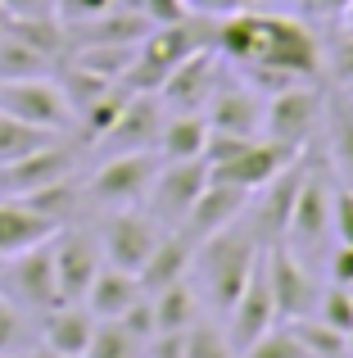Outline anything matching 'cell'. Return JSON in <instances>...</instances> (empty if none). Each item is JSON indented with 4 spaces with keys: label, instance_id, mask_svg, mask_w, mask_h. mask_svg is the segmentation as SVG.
I'll return each mask as SVG.
<instances>
[{
    "label": "cell",
    "instance_id": "obj_19",
    "mask_svg": "<svg viewBox=\"0 0 353 358\" xmlns=\"http://www.w3.org/2000/svg\"><path fill=\"white\" fill-rule=\"evenodd\" d=\"M245 200H249V191H240V186H227V182H213V177H209V186L200 191V200L190 204V213L181 218V227H176V231H186V236L200 245L204 236H213V231L231 227V222L245 213Z\"/></svg>",
    "mask_w": 353,
    "mask_h": 358
},
{
    "label": "cell",
    "instance_id": "obj_33",
    "mask_svg": "<svg viewBox=\"0 0 353 358\" xmlns=\"http://www.w3.org/2000/svg\"><path fill=\"white\" fill-rule=\"evenodd\" d=\"M41 141H50V131L23 127V122H14L9 114H0V164H9V159L27 155V150H36Z\"/></svg>",
    "mask_w": 353,
    "mask_h": 358
},
{
    "label": "cell",
    "instance_id": "obj_1",
    "mask_svg": "<svg viewBox=\"0 0 353 358\" xmlns=\"http://www.w3.org/2000/svg\"><path fill=\"white\" fill-rule=\"evenodd\" d=\"M213 50L227 55L263 100L294 82H313L322 73L317 32L290 14L236 9L227 18H213Z\"/></svg>",
    "mask_w": 353,
    "mask_h": 358
},
{
    "label": "cell",
    "instance_id": "obj_22",
    "mask_svg": "<svg viewBox=\"0 0 353 358\" xmlns=\"http://www.w3.org/2000/svg\"><path fill=\"white\" fill-rule=\"evenodd\" d=\"M141 295H145V290H141V281H136V272L114 268V263H100V272H96V281L87 286L82 304H87V313L96 317V322H114V317H123Z\"/></svg>",
    "mask_w": 353,
    "mask_h": 358
},
{
    "label": "cell",
    "instance_id": "obj_39",
    "mask_svg": "<svg viewBox=\"0 0 353 358\" xmlns=\"http://www.w3.org/2000/svg\"><path fill=\"white\" fill-rule=\"evenodd\" d=\"M18 341H23V313L14 308V299L0 295V354H14Z\"/></svg>",
    "mask_w": 353,
    "mask_h": 358
},
{
    "label": "cell",
    "instance_id": "obj_34",
    "mask_svg": "<svg viewBox=\"0 0 353 358\" xmlns=\"http://www.w3.org/2000/svg\"><path fill=\"white\" fill-rule=\"evenodd\" d=\"M317 317L326 327H336V331H349L353 327V295L349 286H326L317 295Z\"/></svg>",
    "mask_w": 353,
    "mask_h": 358
},
{
    "label": "cell",
    "instance_id": "obj_16",
    "mask_svg": "<svg viewBox=\"0 0 353 358\" xmlns=\"http://www.w3.org/2000/svg\"><path fill=\"white\" fill-rule=\"evenodd\" d=\"M59 177H73V145H59L50 136L36 150L0 164V195H27L45 182H59Z\"/></svg>",
    "mask_w": 353,
    "mask_h": 358
},
{
    "label": "cell",
    "instance_id": "obj_48",
    "mask_svg": "<svg viewBox=\"0 0 353 358\" xmlns=\"http://www.w3.org/2000/svg\"><path fill=\"white\" fill-rule=\"evenodd\" d=\"M0 36H5V23H0Z\"/></svg>",
    "mask_w": 353,
    "mask_h": 358
},
{
    "label": "cell",
    "instance_id": "obj_15",
    "mask_svg": "<svg viewBox=\"0 0 353 358\" xmlns=\"http://www.w3.org/2000/svg\"><path fill=\"white\" fill-rule=\"evenodd\" d=\"M218 73H222L218 69V50H209V45H204V50L186 55L168 78H163V87H159L163 109H172V114H204Z\"/></svg>",
    "mask_w": 353,
    "mask_h": 358
},
{
    "label": "cell",
    "instance_id": "obj_23",
    "mask_svg": "<svg viewBox=\"0 0 353 358\" xmlns=\"http://www.w3.org/2000/svg\"><path fill=\"white\" fill-rule=\"evenodd\" d=\"M96 336V317L87 313V304H54L45 308L41 317V345L50 354H63V358H82Z\"/></svg>",
    "mask_w": 353,
    "mask_h": 358
},
{
    "label": "cell",
    "instance_id": "obj_20",
    "mask_svg": "<svg viewBox=\"0 0 353 358\" xmlns=\"http://www.w3.org/2000/svg\"><path fill=\"white\" fill-rule=\"evenodd\" d=\"M322 127H326V164L336 177L353 186V91L336 87L322 100Z\"/></svg>",
    "mask_w": 353,
    "mask_h": 358
},
{
    "label": "cell",
    "instance_id": "obj_43",
    "mask_svg": "<svg viewBox=\"0 0 353 358\" xmlns=\"http://www.w3.org/2000/svg\"><path fill=\"white\" fill-rule=\"evenodd\" d=\"M303 5L313 9V14H326V18H345L353 9V0H303Z\"/></svg>",
    "mask_w": 353,
    "mask_h": 358
},
{
    "label": "cell",
    "instance_id": "obj_9",
    "mask_svg": "<svg viewBox=\"0 0 353 358\" xmlns=\"http://www.w3.org/2000/svg\"><path fill=\"white\" fill-rule=\"evenodd\" d=\"M267 254V281H272V299H276V317L294 322V317H313L317 313V281H313L308 263L290 250L285 241L263 245Z\"/></svg>",
    "mask_w": 353,
    "mask_h": 358
},
{
    "label": "cell",
    "instance_id": "obj_14",
    "mask_svg": "<svg viewBox=\"0 0 353 358\" xmlns=\"http://www.w3.org/2000/svg\"><path fill=\"white\" fill-rule=\"evenodd\" d=\"M294 159H299V150L281 145V141H267V136H254V141H245L231 159L213 164L209 177L213 182H227V186H240V191H258V186L272 182L285 164H294Z\"/></svg>",
    "mask_w": 353,
    "mask_h": 358
},
{
    "label": "cell",
    "instance_id": "obj_10",
    "mask_svg": "<svg viewBox=\"0 0 353 358\" xmlns=\"http://www.w3.org/2000/svg\"><path fill=\"white\" fill-rule=\"evenodd\" d=\"M50 254H54V281H59V299L63 304H82L87 286L96 281L100 263V236L87 227H59L50 236Z\"/></svg>",
    "mask_w": 353,
    "mask_h": 358
},
{
    "label": "cell",
    "instance_id": "obj_2",
    "mask_svg": "<svg viewBox=\"0 0 353 358\" xmlns=\"http://www.w3.org/2000/svg\"><path fill=\"white\" fill-rule=\"evenodd\" d=\"M258 254H263V245H258V236L249 231L245 218H236L231 227L213 231V236H204L200 245H195V263L190 268H200L204 295H209V304L218 308L222 317H227L231 304L240 299V290H245Z\"/></svg>",
    "mask_w": 353,
    "mask_h": 358
},
{
    "label": "cell",
    "instance_id": "obj_26",
    "mask_svg": "<svg viewBox=\"0 0 353 358\" xmlns=\"http://www.w3.org/2000/svg\"><path fill=\"white\" fill-rule=\"evenodd\" d=\"M150 304H154V336L190 331V327L200 322V295H195L186 281H172V286L154 290Z\"/></svg>",
    "mask_w": 353,
    "mask_h": 358
},
{
    "label": "cell",
    "instance_id": "obj_27",
    "mask_svg": "<svg viewBox=\"0 0 353 358\" xmlns=\"http://www.w3.org/2000/svg\"><path fill=\"white\" fill-rule=\"evenodd\" d=\"M18 200H23L27 209H36L45 222L63 227V222L77 213V204H82V186L73 182V177H59V182H45V186H36V191L18 195Z\"/></svg>",
    "mask_w": 353,
    "mask_h": 358
},
{
    "label": "cell",
    "instance_id": "obj_25",
    "mask_svg": "<svg viewBox=\"0 0 353 358\" xmlns=\"http://www.w3.org/2000/svg\"><path fill=\"white\" fill-rule=\"evenodd\" d=\"M204 141H209V122L204 114H168L154 141V155L168 159H204Z\"/></svg>",
    "mask_w": 353,
    "mask_h": 358
},
{
    "label": "cell",
    "instance_id": "obj_5",
    "mask_svg": "<svg viewBox=\"0 0 353 358\" xmlns=\"http://www.w3.org/2000/svg\"><path fill=\"white\" fill-rule=\"evenodd\" d=\"M322 100H326V91L317 82H294V87L267 96L263 100V136L281 141L290 150H308L313 131L322 127Z\"/></svg>",
    "mask_w": 353,
    "mask_h": 358
},
{
    "label": "cell",
    "instance_id": "obj_30",
    "mask_svg": "<svg viewBox=\"0 0 353 358\" xmlns=\"http://www.w3.org/2000/svg\"><path fill=\"white\" fill-rule=\"evenodd\" d=\"M141 354H145V345L132 331H123L118 322H96V336H91L82 358H141Z\"/></svg>",
    "mask_w": 353,
    "mask_h": 358
},
{
    "label": "cell",
    "instance_id": "obj_8",
    "mask_svg": "<svg viewBox=\"0 0 353 358\" xmlns=\"http://www.w3.org/2000/svg\"><path fill=\"white\" fill-rule=\"evenodd\" d=\"M0 114H9L23 127L50 131L59 136L73 122V109L63 100V91L50 78H18V82H0Z\"/></svg>",
    "mask_w": 353,
    "mask_h": 358
},
{
    "label": "cell",
    "instance_id": "obj_3",
    "mask_svg": "<svg viewBox=\"0 0 353 358\" xmlns=\"http://www.w3.org/2000/svg\"><path fill=\"white\" fill-rule=\"evenodd\" d=\"M331 164L322 150H303V182H299V195H294V209H290V227H285V236H290L294 254L303 250H317L322 241H326L331 231V195H336V182H331Z\"/></svg>",
    "mask_w": 353,
    "mask_h": 358
},
{
    "label": "cell",
    "instance_id": "obj_12",
    "mask_svg": "<svg viewBox=\"0 0 353 358\" xmlns=\"http://www.w3.org/2000/svg\"><path fill=\"white\" fill-rule=\"evenodd\" d=\"M209 131H231V136H263V96L249 87L245 78L218 73L213 96L204 105Z\"/></svg>",
    "mask_w": 353,
    "mask_h": 358
},
{
    "label": "cell",
    "instance_id": "obj_40",
    "mask_svg": "<svg viewBox=\"0 0 353 358\" xmlns=\"http://www.w3.org/2000/svg\"><path fill=\"white\" fill-rule=\"evenodd\" d=\"M326 277H331V286H353V245H336L331 250Z\"/></svg>",
    "mask_w": 353,
    "mask_h": 358
},
{
    "label": "cell",
    "instance_id": "obj_13",
    "mask_svg": "<svg viewBox=\"0 0 353 358\" xmlns=\"http://www.w3.org/2000/svg\"><path fill=\"white\" fill-rule=\"evenodd\" d=\"M281 322L276 317V299H272V281H267V254H258L254 272H249L245 290H240V299L231 304L227 313V341L231 350H245V345H254L263 331H272V327Z\"/></svg>",
    "mask_w": 353,
    "mask_h": 358
},
{
    "label": "cell",
    "instance_id": "obj_17",
    "mask_svg": "<svg viewBox=\"0 0 353 358\" xmlns=\"http://www.w3.org/2000/svg\"><path fill=\"white\" fill-rule=\"evenodd\" d=\"M9 286H14L18 304L36 308V313H45V308L63 304V299H59V281H54V254H50V241H41V245H32V250L14 254Z\"/></svg>",
    "mask_w": 353,
    "mask_h": 358
},
{
    "label": "cell",
    "instance_id": "obj_47",
    "mask_svg": "<svg viewBox=\"0 0 353 358\" xmlns=\"http://www.w3.org/2000/svg\"><path fill=\"white\" fill-rule=\"evenodd\" d=\"M0 358H18V354H0Z\"/></svg>",
    "mask_w": 353,
    "mask_h": 358
},
{
    "label": "cell",
    "instance_id": "obj_24",
    "mask_svg": "<svg viewBox=\"0 0 353 358\" xmlns=\"http://www.w3.org/2000/svg\"><path fill=\"white\" fill-rule=\"evenodd\" d=\"M54 231H59V227L45 222L36 209H27L18 195H0V259H14V254L50 241Z\"/></svg>",
    "mask_w": 353,
    "mask_h": 358
},
{
    "label": "cell",
    "instance_id": "obj_46",
    "mask_svg": "<svg viewBox=\"0 0 353 358\" xmlns=\"http://www.w3.org/2000/svg\"><path fill=\"white\" fill-rule=\"evenodd\" d=\"M345 18H349V27H353V9H349V14H345Z\"/></svg>",
    "mask_w": 353,
    "mask_h": 358
},
{
    "label": "cell",
    "instance_id": "obj_41",
    "mask_svg": "<svg viewBox=\"0 0 353 358\" xmlns=\"http://www.w3.org/2000/svg\"><path fill=\"white\" fill-rule=\"evenodd\" d=\"M254 0H186V9L190 14H204V18H227L236 14V9H249Z\"/></svg>",
    "mask_w": 353,
    "mask_h": 358
},
{
    "label": "cell",
    "instance_id": "obj_35",
    "mask_svg": "<svg viewBox=\"0 0 353 358\" xmlns=\"http://www.w3.org/2000/svg\"><path fill=\"white\" fill-rule=\"evenodd\" d=\"M322 69H331L340 78V87H353V27L340 32L331 45H322Z\"/></svg>",
    "mask_w": 353,
    "mask_h": 358
},
{
    "label": "cell",
    "instance_id": "obj_49",
    "mask_svg": "<svg viewBox=\"0 0 353 358\" xmlns=\"http://www.w3.org/2000/svg\"><path fill=\"white\" fill-rule=\"evenodd\" d=\"M349 295H353V286H349Z\"/></svg>",
    "mask_w": 353,
    "mask_h": 358
},
{
    "label": "cell",
    "instance_id": "obj_44",
    "mask_svg": "<svg viewBox=\"0 0 353 358\" xmlns=\"http://www.w3.org/2000/svg\"><path fill=\"white\" fill-rule=\"evenodd\" d=\"M27 358H63V354H50V350L41 345V350H36V354H27Z\"/></svg>",
    "mask_w": 353,
    "mask_h": 358
},
{
    "label": "cell",
    "instance_id": "obj_31",
    "mask_svg": "<svg viewBox=\"0 0 353 358\" xmlns=\"http://www.w3.org/2000/svg\"><path fill=\"white\" fill-rule=\"evenodd\" d=\"M236 358H313V354L303 350V341L290 327H272V331H263L254 345H245Z\"/></svg>",
    "mask_w": 353,
    "mask_h": 358
},
{
    "label": "cell",
    "instance_id": "obj_32",
    "mask_svg": "<svg viewBox=\"0 0 353 358\" xmlns=\"http://www.w3.org/2000/svg\"><path fill=\"white\" fill-rule=\"evenodd\" d=\"M181 358H236V350H231L227 331H218L209 322H195L181 341Z\"/></svg>",
    "mask_w": 353,
    "mask_h": 358
},
{
    "label": "cell",
    "instance_id": "obj_6",
    "mask_svg": "<svg viewBox=\"0 0 353 358\" xmlns=\"http://www.w3.org/2000/svg\"><path fill=\"white\" fill-rule=\"evenodd\" d=\"M209 186V164L204 159H168L159 164L150 191H145V204H150V218L159 227H181V218L190 213V204L200 200V191Z\"/></svg>",
    "mask_w": 353,
    "mask_h": 358
},
{
    "label": "cell",
    "instance_id": "obj_7",
    "mask_svg": "<svg viewBox=\"0 0 353 358\" xmlns=\"http://www.w3.org/2000/svg\"><path fill=\"white\" fill-rule=\"evenodd\" d=\"M299 182H303V150L294 164H285L272 182H263L258 191H249L245 200V213L240 218L249 222V231L258 236V245H276L285 241V227H290V209H294V195H299Z\"/></svg>",
    "mask_w": 353,
    "mask_h": 358
},
{
    "label": "cell",
    "instance_id": "obj_21",
    "mask_svg": "<svg viewBox=\"0 0 353 358\" xmlns=\"http://www.w3.org/2000/svg\"><path fill=\"white\" fill-rule=\"evenodd\" d=\"M190 263H195V241L186 236V231L168 227V231L159 236V245L150 250V259L136 268V281H141L145 295H154V290L172 286V281H186Z\"/></svg>",
    "mask_w": 353,
    "mask_h": 358
},
{
    "label": "cell",
    "instance_id": "obj_36",
    "mask_svg": "<svg viewBox=\"0 0 353 358\" xmlns=\"http://www.w3.org/2000/svg\"><path fill=\"white\" fill-rule=\"evenodd\" d=\"M114 322L123 327V331H132L141 345H150V341H154V304H150V295H141L123 317H114Z\"/></svg>",
    "mask_w": 353,
    "mask_h": 358
},
{
    "label": "cell",
    "instance_id": "obj_18",
    "mask_svg": "<svg viewBox=\"0 0 353 358\" xmlns=\"http://www.w3.org/2000/svg\"><path fill=\"white\" fill-rule=\"evenodd\" d=\"M163 100L159 91H132L123 105V114L114 118V127L105 131V141L118 150H154V141H159V127H163Z\"/></svg>",
    "mask_w": 353,
    "mask_h": 358
},
{
    "label": "cell",
    "instance_id": "obj_38",
    "mask_svg": "<svg viewBox=\"0 0 353 358\" xmlns=\"http://www.w3.org/2000/svg\"><path fill=\"white\" fill-rule=\"evenodd\" d=\"M118 0H54V14H59V23H87V18H100L109 14Z\"/></svg>",
    "mask_w": 353,
    "mask_h": 358
},
{
    "label": "cell",
    "instance_id": "obj_29",
    "mask_svg": "<svg viewBox=\"0 0 353 358\" xmlns=\"http://www.w3.org/2000/svg\"><path fill=\"white\" fill-rule=\"evenodd\" d=\"M290 331L303 341V350H308L313 358H345V331L326 327L322 317H294Z\"/></svg>",
    "mask_w": 353,
    "mask_h": 358
},
{
    "label": "cell",
    "instance_id": "obj_45",
    "mask_svg": "<svg viewBox=\"0 0 353 358\" xmlns=\"http://www.w3.org/2000/svg\"><path fill=\"white\" fill-rule=\"evenodd\" d=\"M345 354L353 358V327H349V331H345Z\"/></svg>",
    "mask_w": 353,
    "mask_h": 358
},
{
    "label": "cell",
    "instance_id": "obj_37",
    "mask_svg": "<svg viewBox=\"0 0 353 358\" xmlns=\"http://www.w3.org/2000/svg\"><path fill=\"white\" fill-rule=\"evenodd\" d=\"M331 231L340 245H353V186H336L331 195Z\"/></svg>",
    "mask_w": 353,
    "mask_h": 358
},
{
    "label": "cell",
    "instance_id": "obj_11",
    "mask_svg": "<svg viewBox=\"0 0 353 358\" xmlns=\"http://www.w3.org/2000/svg\"><path fill=\"white\" fill-rule=\"evenodd\" d=\"M163 231L168 227H159V222H154L150 213H141L136 204L132 209H114L105 218V227H100V254H105V263H114V268L136 272L150 259V250L159 245Z\"/></svg>",
    "mask_w": 353,
    "mask_h": 358
},
{
    "label": "cell",
    "instance_id": "obj_4",
    "mask_svg": "<svg viewBox=\"0 0 353 358\" xmlns=\"http://www.w3.org/2000/svg\"><path fill=\"white\" fill-rule=\"evenodd\" d=\"M163 159L154 150H118L109 164H100L96 173L87 177L82 195L105 209H132V204H145V191H150L154 173H159Z\"/></svg>",
    "mask_w": 353,
    "mask_h": 358
},
{
    "label": "cell",
    "instance_id": "obj_42",
    "mask_svg": "<svg viewBox=\"0 0 353 358\" xmlns=\"http://www.w3.org/2000/svg\"><path fill=\"white\" fill-rule=\"evenodd\" d=\"M9 18H41V14H54V0H0Z\"/></svg>",
    "mask_w": 353,
    "mask_h": 358
},
{
    "label": "cell",
    "instance_id": "obj_28",
    "mask_svg": "<svg viewBox=\"0 0 353 358\" xmlns=\"http://www.w3.org/2000/svg\"><path fill=\"white\" fill-rule=\"evenodd\" d=\"M45 69H50V59H45V55H36L32 45H27V41H18V36L5 27V36H0V82L45 78Z\"/></svg>",
    "mask_w": 353,
    "mask_h": 358
}]
</instances>
